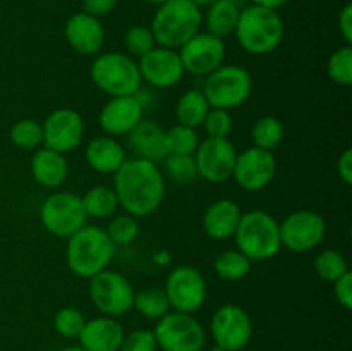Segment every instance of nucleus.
Returning <instances> with one entry per match:
<instances>
[{"instance_id":"obj_1","label":"nucleus","mask_w":352,"mask_h":351,"mask_svg":"<svg viewBox=\"0 0 352 351\" xmlns=\"http://www.w3.org/2000/svg\"><path fill=\"white\" fill-rule=\"evenodd\" d=\"M113 191L119 206L129 215L150 217L162 206L165 198V176L158 164L144 158H127L113 174Z\"/></svg>"},{"instance_id":"obj_2","label":"nucleus","mask_w":352,"mask_h":351,"mask_svg":"<svg viewBox=\"0 0 352 351\" xmlns=\"http://www.w3.org/2000/svg\"><path fill=\"white\" fill-rule=\"evenodd\" d=\"M234 34L237 43L248 54L268 55L280 47L285 34V24L278 10L248 3L244 9H241Z\"/></svg>"},{"instance_id":"obj_3","label":"nucleus","mask_w":352,"mask_h":351,"mask_svg":"<svg viewBox=\"0 0 352 351\" xmlns=\"http://www.w3.org/2000/svg\"><path fill=\"white\" fill-rule=\"evenodd\" d=\"M116 255V244L110 241L105 227L82 226L78 233L67 237L65 262L69 270L81 279H91L109 268Z\"/></svg>"},{"instance_id":"obj_4","label":"nucleus","mask_w":352,"mask_h":351,"mask_svg":"<svg viewBox=\"0 0 352 351\" xmlns=\"http://www.w3.org/2000/svg\"><path fill=\"white\" fill-rule=\"evenodd\" d=\"M201 9L195 3L189 0H167L157 7L150 30L157 45L179 50L201 31Z\"/></svg>"},{"instance_id":"obj_5","label":"nucleus","mask_w":352,"mask_h":351,"mask_svg":"<svg viewBox=\"0 0 352 351\" xmlns=\"http://www.w3.org/2000/svg\"><path fill=\"white\" fill-rule=\"evenodd\" d=\"M232 237L237 250L253 264L272 260L282 250L278 220L265 210L244 212Z\"/></svg>"},{"instance_id":"obj_6","label":"nucleus","mask_w":352,"mask_h":351,"mask_svg":"<svg viewBox=\"0 0 352 351\" xmlns=\"http://www.w3.org/2000/svg\"><path fill=\"white\" fill-rule=\"evenodd\" d=\"M89 76L93 85L110 98L138 95L143 83L138 62L122 52H100L95 55Z\"/></svg>"},{"instance_id":"obj_7","label":"nucleus","mask_w":352,"mask_h":351,"mask_svg":"<svg viewBox=\"0 0 352 351\" xmlns=\"http://www.w3.org/2000/svg\"><path fill=\"white\" fill-rule=\"evenodd\" d=\"M201 92L205 93L210 107L232 110L250 100L253 93V78L243 65L223 64L206 76Z\"/></svg>"},{"instance_id":"obj_8","label":"nucleus","mask_w":352,"mask_h":351,"mask_svg":"<svg viewBox=\"0 0 352 351\" xmlns=\"http://www.w3.org/2000/svg\"><path fill=\"white\" fill-rule=\"evenodd\" d=\"M40 220L48 234L67 240L86 226L88 215L82 206L81 196L71 191H54L41 203Z\"/></svg>"},{"instance_id":"obj_9","label":"nucleus","mask_w":352,"mask_h":351,"mask_svg":"<svg viewBox=\"0 0 352 351\" xmlns=\"http://www.w3.org/2000/svg\"><path fill=\"white\" fill-rule=\"evenodd\" d=\"M89 298L105 317H122L133 310L134 288L129 279L117 270L105 268L89 279Z\"/></svg>"},{"instance_id":"obj_10","label":"nucleus","mask_w":352,"mask_h":351,"mask_svg":"<svg viewBox=\"0 0 352 351\" xmlns=\"http://www.w3.org/2000/svg\"><path fill=\"white\" fill-rule=\"evenodd\" d=\"M153 332L164 351H201L206 343L205 329L192 313L170 310L158 320Z\"/></svg>"},{"instance_id":"obj_11","label":"nucleus","mask_w":352,"mask_h":351,"mask_svg":"<svg viewBox=\"0 0 352 351\" xmlns=\"http://www.w3.org/2000/svg\"><path fill=\"white\" fill-rule=\"evenodd\" d=\"M164 291L170 303V310L181 313H196L205 305L208 286L205 275L198 268L191 265H181L168 272Z\"/></svg>"},{"instance_id":"obj_12","label":"nucleus","mask_w":352,"mask_h":351,"mask_svg":"<svg viewBox=\"0 0 352 351\" xmlns=\"http://www.w3.org/2000/svg\"><path fill=\"white\" fill-rule=\"evenodd\" d=\"M278 227L282 248L294 253L315 250L327 236L325 219L313 210H296L278 222Z\"/></svg>"},{"instance_id":"obj_13","label":"nucleus","mask_w":352,"mask_h":351,"mask_svg":"<svg viewBox=\"0 0 352 351\" xmlns=\"http://www.w3.org/2000/svg\"><path fill=\"white\" fill-rule=\"evenodd\" d=\"M177 52L182 67L188 74L206 78L215 69L226 64L227 47L223 38L215 36L208 31H199Z\"/></svg>"},{"instance_id":"obj_14","label":"nucleus","mask_w":352,"mask_h":351,"mask_svg":"<svg viewBox=\"0 0 352 351\" xmlns=\"http://www.w3.org/2000/svg\"><path fill=\"white\" fill-rule=\"evenodd\" d=\"M198 178L212 184H220L232 178L237 150L229 138H206L195 151Z\"/></svg>"},{"instance_id":"obj_15","label":"nucleus","mask_w":352,"mask_h":351,"mask_svg":"<svg viewBox=\"0 0 352 351\" xmlns=\"http://www.w3.org/2000/svg\"><path fill=\"white\" fill-rule=\"evenodd\" d=\"M210 330L217 346L227 351H243L253 337V322L243 306L229 303L213 313Z\"/></svg>"},{"instance_id":"obj_16","label":"nucleus","mask_w":352,"mask_h":351,"mask_svg":"<svg viewBox=\"0 0 352 351\" xmlns=\"http://www.w3.org/2000/svg\"><path fill=\"white\" fill-rule=\"evenodd\" d=\"M277 174V158L274 151L250 147L237 153L232 179L244 191L256 193L270 186Z\"/></svg>"},{"instance_id":"obj_17","label":"nucleus","mask_w":352,"mask_h":351,"mask_svg":"<svg viewBox=\"0 0 352 351\" xmlns=\"http://www.w3.org/2000/svg\"><path fill=\"white\" fill-rule=\"evenodd\" d=\"M41 129H43V147L65 155L82 143L86 126L78 110L62 107L48 114L41 124Z\"/></svg>"},{"instance_id":"obj_18","label":"nucleus","mask_w":352,"mask_h":351,"mask_svg":"<svg viewBox=\"0 0 352 351\" xmlns=\"http://www.w3.org/2000/svg\"><path fill=\"white\" fill-rule=\"evenodd\" d=\"M138 69H140L141 81H146L148 85L158 89L179 85L186 74L179 52L160 45L140 57Z\"/></svg>"},{"instance_id":"obj_19","label":"nucleus","mask_w":352,"mask_h":351,"mask_svg":"<svg viewBox=\"0 0 352 351\" xmlns=\"http://www.w3.org/2000/svg\"><path fill=\"white\" fill-rule=\"evenodd\" d=\"M144 103L138 95L112 96L103 103L98 124L109 136H127L143 120Z\"/></svg>"},{"instance_id":"obj_20","label":"nucleus","mask_w":352,"mask_h":351,"mask_svg":"<svg viewBox=\"0 0 352 351\" xmlns=\"http://www.w3.org/2000/svg\"><path fill=\"white\" fill-rule=\"evenodd\" d=\"M64 36L69 47L79 55H98L105 45V28L98 17L86 12H76L64 26Z\"/></svg>"},{"instance_id":"obj_21","label":"nucleus","mask_w":352,"mask_h":351,"mask_svg":"<svg viewBox=\"0 0 352 351\" xmlns=\"http://www.w3.org/2000/svg\"><path fill=\"white\" fill-rule=\"evenodd\" d=\"M124 327L113 317L86 320L78 339L86 351H119L124 339Z\"/></svg>"},{"instance_id":"obj_22","label":"nucleus","mask_w":352,"mask_h":351,"mask_svg":"<svg viewBox=\"0 0 352 351\" xmlns=\"http://www.w3.org/2000/svg\"><path fill=\"white\" fill-rule=\"evenodd\" d=\"M241 215H243V210L234 200H215L203 213V229H205L206 236H210L212 240H229L239 226Z\"/></svg>"},{"instance_id":"obj_23","label":"nucleus","mask_w":352,"mask_h":351,"mask_svg":"<svg viewBox=\"0 0 352 351\" xmlns=\"http://www.w3.org/2000/svg\"><path fill=\"white\" fill-rule=\"evenodd\" d=\"M30 169L34 181L48 189L60 188L69 174L65 155L47 147H40L34 150Z\"/></svg>"},{"instance_id":"obj_24","label":"nucleus","mask_w":352,"mask_h":351,"mask_svg":"<svg viewBox=\"0 0 352 351\" xmlns=\"http://www.w3.org/2000/svg\"><path fill=\"white\" fill-rule=\"evenodd\" d=\"M85 160L93 171L100 174H116L127 160L126 150L113 136H96L86 145Z\"/></svg>"},{"instance_id":"obj_25","label":"nucleus","mask_w":352,"mask_h":351,"mask_svg":"<svg viewBox=\"0 0 352 351\" xmlns=\"http://www.w3.org/2000/svg\"><path fill=\"white\" fill-rule=\"evenodd\" d=\"M129 145L133 147L138 158H144L158 164L168 155L165 143V131L153 120H141L129 134Z\"/></svg>"},{"instance_id":"obj_26","label":"nucleus","mask_w":352,"mask_h":351,"mask_svg":"<svg viewBox=\"0 0 352 351\" xmlns=\"http://www.w3.org/2000/svg\"><path fill=\"white\" fill-rule=\"evenodd\" d=\"M210 109L212 107H210L208 100H206L205 93L201 89H188L177 100V105H175V119H177V124L196 129V127L203 126Z\"/></svg>"},{"instance_id":"obj_27","label":"nucleus","mask_w":352,"mask_h":351,"mask_svg":"<svg viewBox=\"0 0 352 351\" xmlns=\"http://www.w3.org/2000/svg\"><path fill=\"white\" fill-rule=\"evenodd\" d=\"M239 14L241 9L234 6L232 2H229V0H217L212 6L206 7V14L203 17L206 31L219 38L234 34Z\"/></svg>"},{"instance_id":"obj_28","label":"nucleus","mask_w":352,"mask_h":351,"mask_svg":"<svg viewBox=\"0 0 352 351\" xmlns=\"http://www.w3.org/2000/svg\"><path fill=\"white\" fill-rule=\"evenodd\" d=\"M82 206L88 217L93 219H107L116 215L119 209V200L112 186L95 184L81 196Z\"/></svg>"},{"instance_id":"obj_29","label":"nucleus","mask_w":352,"mask_h":351,"mask_svg":"<svg viewBox=\"0 0 352 351\" xmlns=\"http://www.w3.org/2000/svg\"><path fill=\"white\" fill-rule=\"evenodd\" d=\"M253 267V262L246 257V255L241 253L239 250H226L215 258L213 262V270L219 275L220 279L229 282L241 281V279L246 277L251 272Z\"/></svg>"},{"instance_id":"obj_30","label":"nucleus","mask_w":352,"mask_h":351,"mask_svg":"<svg viewBox=\"0 0 352 351\" xmlns=\"http://www.w3.org/2000/svg\"><path fill=\"white\" fill-rule=\"evenodd\" d=\"M133 308L140 313L143 319L160 320L162 317L170 312V303L167 295L160 288H146L134 292Z\"/></svg>"},{"instance_id":"obj_31","label":"nucleus","mask_w":352,"mask_h":351,"mask_svg":"<svg viewBox=\"0 0 352 351\" xmlns=\"http://www.w3.org/2000/svg\"><path fill=\"white\" fill-rule=\"evenodd\" d=\"M285 127L282 120L275 116H261L251 129V140L253 147L263 148V150L274 151L278 145L284 141Z\"/></svg>"},{"instance_id":"obj_32","label":"nucleus","mask_w":352,"mask_h":351,"mask_svg":"<svg viewBox=\"0 0 352 351\" xmlns=\"http://www.w3.org/2000/svg\"><path fill=\"white\" fill-rule=\"evenodd\" d=\"M313 265H315V272L318 274V277L327 282H336L337 279L351 272L347 258L344 257L342 251L333 250V248L320 251Z\"/></svg>"},{"instance_id":"obj_33","label":"nucleus","mask_w":352,"mask_h":351,"mask_svg":"<svg viewBox=\"0 0 352 351\" xmlns=\"http://www.w3.org/2000/svg\"><path fill=\"white\" fill-rule=\"evenodd\" d=\"M9 136L14 147L21 150L31 151L43 147V129H41V124L33 119H21L14 123Z\"/></svg>"},{"instance_id":"obj_34","label":"nucleus","mask_w":352,"mask_h":351,"mask_svg":"<svg viewBox=\"0 0 352 351\" xmlns=\"http://www.w3.org/2000/svg\"><path fill=\"white\" fill-rule=\"evenodd\" d=\"M105 233L109 234L110 241L117 246H127V244L134 243L140 236V222L136 217L129 215V213H119V215L110 217V222L107 226Z\"/></svg>"},{"instance_id":"obj_35","label":"nucleus","mask_w":352,"mask_h":351,"mask_svg":"<svg viewBox=\"0 0 352 351\" xmlns=\"http://www.w3.org/2000/svg\"><path fill=\"white\" fill-rule=\"evenodd\" d=\"M165 143L168 155H195L199 145V136L192 127L175 124L165 131Z\"/></svg>"},{"instance_id":"obj_36","label":"nucleus","mask_w":352,"mask_h":351,"mask_svg":"<svg viewBox=\"0 0 352 351\" xmlns=\"http://www.w3.org/2000/svg\"><path fill=\"white\" fill-rule=\"evenodd\" d=\"M165 174L177 184H191L198 179V169L192 155H167Z\"/></svg>"},{"instance_id":"obj_37","label":"nucleus","mask_w":352,"mask_h":351,"mask_svg":"<svg viewBox=\"0 0 352 351\" xmlns=\"http://www.w3.org/2000/svg\"><path fill=\"white\" fill-rule=\"evenodd\" d=\"M327 72L330 79L339 86L352 85V45L339 47L330 55Z\"/></svg>"},{"instance_id":"obj_38","label":"nucleus","mask_w":352,"mask_h":351,"mask_svg":"<svg viewBox=\"0 0 352 351\" xmlns=\"http://www.w3.org/2000/svg\"><path fill=\"white\" fill-rule=\"evenodd\" d=\"M124 47H126L127 55H131L133 58H140L144 54H148L151 48L157 47V41H155V36L150 28L138 24V26H131L126 31V34H124Z\"/></svg>"},{"instance_id":"obj_39","label":"nucleus","mask_w":352,"mask_h":351,"mask_svg":"<svg viewBox=\"0 0 352 351\" xmlns=\"http://www.w3.org/2000/svg\"><path fill=\"white\" fill-rule=\"evenodd\" d=\"M86 319L82 315L81 310L74 308V306H64V308L58 310L55 313V319H54V327L60 336L69 337H79L81 334L82 327H85Z\"/></svg>"},{"instance_id":"obj_40","label":"nucleus","mask_w":352,"mask_h":351,"mask_svg":"<svg viewBox=\"0 0 352 351\" xmlns=\"http://www.w3.org/2000/svg\"><path fill=\"white\" fill-rule=\"evenodd\" d=\"M206 138H229L234 129V120L230 116V110L223 109H210L206 114L205 123H203Z\"/></svg>"},{"instance_id":"obj_41","label":"nucleus","mask_w":352,"mask_h":351,"mask_svg":"<svg viewBox=\"0 0 352 351\" xmlns=\"http://www.w3.org/2000/svg\"><path fill=\"white\" fill-rule=\"evenodd\" d=\"M158 343L153 330L138 329L129 334H124L122 344L119 351H157Z\"/></svg>"},{"instance_id":"obj_42","label":"nucleus","mask_w":352,"mask_h":351,"mask_svg":"<svg viewBox=\"0 0 352 351\" xmlns=\"http://www.w3.org/2000/svg\"><path fill=\"white\" fill-rule=\"evenodd\" d=\"M333 284V296L339 301V305L344 310H352V274L347 272L346 275H342L340 279H337Z\"/></svg>"},{"instance_id":"obj_43","label":"nucleus","mask_w":352,"mask_h":351,"mask_svg":"<svg viewBox=\"0 0 352 351\" xmlns=\"http://www.w3.org/2000/svg\"><path fill=\"white\" fill-rule=\"evenodd\" d=\"M117 6V0H82V12L93 17H103L112 12Z\"/></svg>"},{"instance_id":"obj_44","label":"nucleus","mask_w":352,"mask_h":351,"mask_svg":"<svg viewBox=\"0 0 352 351\" xmlns=\"http://www.w3.org/2000/svg\"><path fill=\"white\" fill-rule=\"evenodd\" d=\"M337 24H339V33L344 38L346 45H352V6L346 3L342 10L337 17Z\"/></svg>"},{"instance_id":"obj_45","label":"nucleus","mask_w":352,"mask_h":351,"mask_svg":"<svg viewBox=\"0 0 352 351\" xmlns=\"http://www.w3.org/2000/svg\"><path fill=\"white\" fill-rule=\"evenodd\" d=\"M337 172H339V178L342 179L344 184L351 186L352 184V150L346 148L342 153L337 158Z\"/></svg>"},{"instance_id":"obj_46","label":"nucleus","mask_w":352,"mask_h":351,"mask_svg":"<svg viewBox=\"0 0 352 351\" xmlns=\"http://www.w3.org/2000/svg\"><path fill=\"white\" fill-rule=\"evenodd\" d=\"M291 0H250V3H254V6H261V7H268V9H275L278 10L280 7L287 6Z\"/></svg>"},{"instance_id":"obj_47","label":"nucleus","mask_w":352,"mask_h":351,"mask_svg":"<svg viewBox=\"0 0 352 351\" xmlns=\"http://www.w3.org/2000/svg\"><path fill=\"white\" fill-rule=\"evenodd\" d=\"M189 2H192L196 7H199V9H203V7L212 6V3L217 2V0H189Z\"/></svg>"},{"instance_id":"obj_48","label":"nucleus","mask_w":352,"mask_h":351,"mask_svg":"<svg viewBox=\"0 0 352 351\" xmlns=\"http://www.w3.org/2000/svg\"><path fill=\"white\" fill-rule=\"evenodd\" d=\"M229 2H232L234 6H237V7H239V9H244V7H246L248 3H250V0H229Z\"/></svg>"},{"instance_id":"obj_49","label":"nucleus","mask_w":352,"mask_h":351,"mask_svg":"<svg viewBox=\"0 0 352 351\" xmlns=\"http://www.w3.org/2000/svg\"><path fill=\"white\" fill-rule=\"evenodd\" d=\"M62 351H86V350L81 346V344H79V346H69V348H65V350H62Z\"/></svg>"},{"instance_id":"obj_50","label":"nucleus","mask_w":352,"mask_h":351,"mask_svg":"<svg viewBox=\"0 0 352 351\" xmlns=\"http://www.w3.org/2000/svg\"><path fill=\"white\" fill-rule=\"evenodd\" d=\"M144 2H148V3H153V6H162V3L164 2H167V0H144Z\"/></svg>"},{"instance_id":"obj_51","label":"nucleus","mask_w":352,"mask_h":351,"mask_svg":"<svg viewBox=\"0 0 352 351\" xmlns=\"http://www.w3.org/2000/svg\"><path fill=\"white\" fill-rule=\"evenodd\" d=\"M210 351H227V350H226V348H222V346H217V344H215V346H213L212 350H210Z\"/></svg>"}]
</instances>
